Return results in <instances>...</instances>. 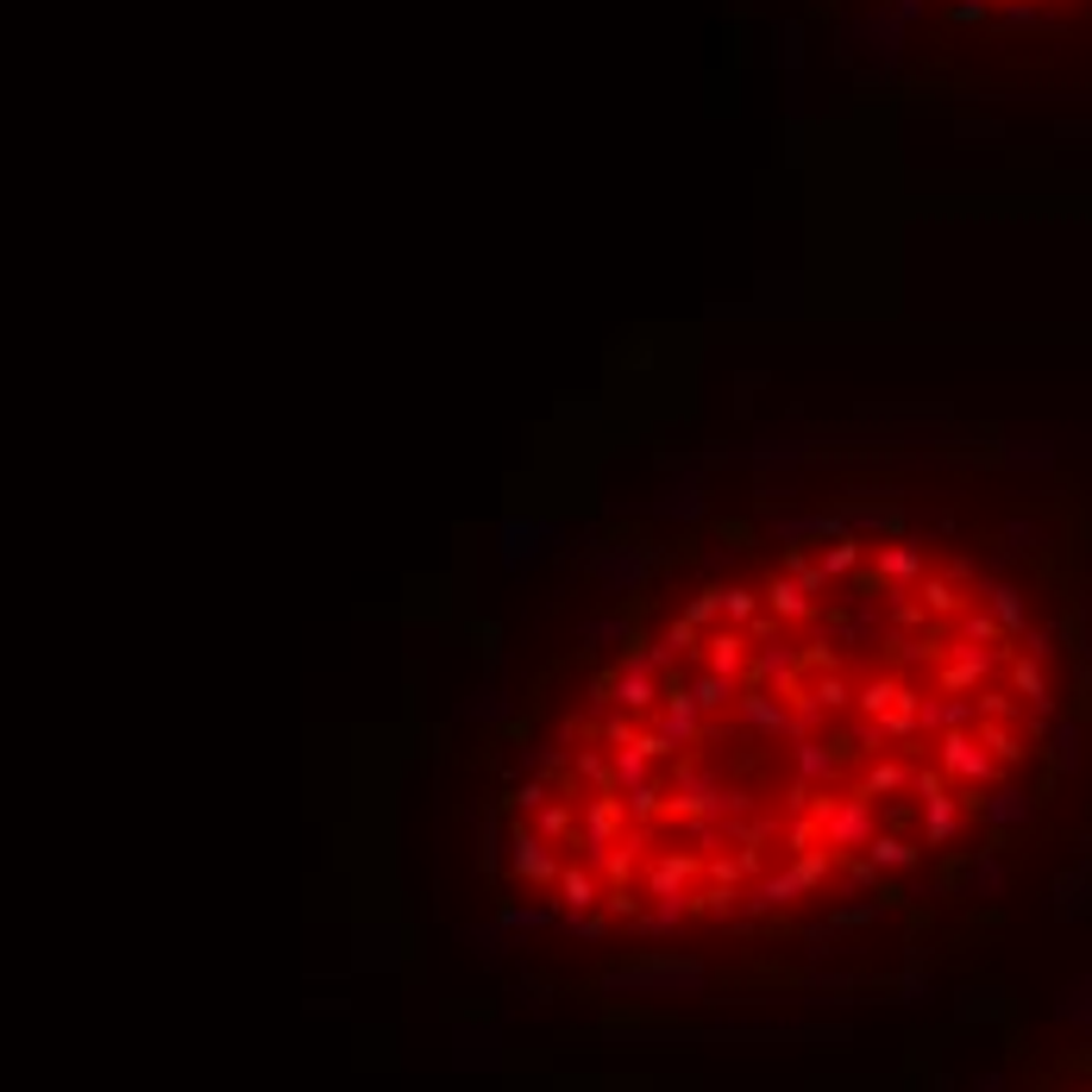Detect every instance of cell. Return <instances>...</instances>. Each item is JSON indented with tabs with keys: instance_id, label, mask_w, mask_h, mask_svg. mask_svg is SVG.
Returning a JSON list of instances; mask_svg holds the SVG:
<instances>
[{
	"instance_id": "cell-1",
	"label": "cell",
	"mask_w": 1092,
	"mask_h": 1092,
	"mask_svg": "<svg viewBox=\"0 0 1092 1092\" xmlns=\"http://www.w3.org/2000/svg\"><path fill=\"white\" fill-rule=\"evenodd\" d=\"M1068 697L1049 585L955 508L742 534L546 697L496 804L503 879L603 942L798 930L979 841Z\"/></svg>"
}]
</instances>
